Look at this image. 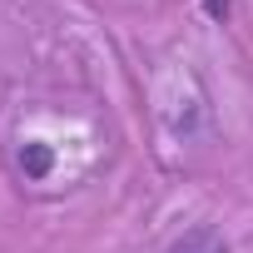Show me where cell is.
<instances>
[{"label":"cell","mask_w":253,"mask_h":253,"mask_svg":"<svg viewBox=\"0 0 253 253\" xmlns=\"http://www.w3.org/2000/svg\"><path fill=\"white\" fill-rule=\"evenodd\" d=\"M169 253H233V248H228V238H223L218 228L199 223V228H184V233L169 243Z\"/></svg>","instance_id":"1"},{"label":"cell","mask_w":253,"mask_h":253,"mask_svg":"<svg viewBox=\"0 0 253 253\" xmlns=\"http://www.w3.org/2000/svg\"><path fill=\"white\" fill-rule=\"evenodd\" d=\"M15 164H20V174H25L30 184H40V179H50V169H55V149H50L45 139H25L20 154H15Z\"/></svg>","instance_id":"2"},{"label":"cell","mask_w":253,"mask_h":253,"mask_svg":"<svg viewBox=\"0 0 253 253\" xmlns=\"http://www.w3.org/2000/svg\"><path fill=\"white\" fill-rule=\"evenodd\" d=\"M204 15H209V20H218V25H223V20H228V15H233V0H204Z\"/></svg>","instance_id":"3"}]
</instances>
